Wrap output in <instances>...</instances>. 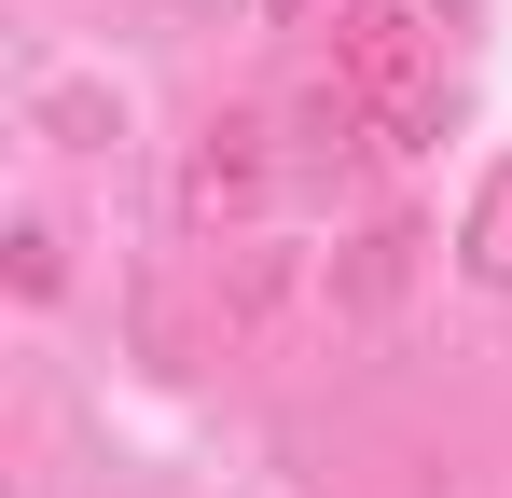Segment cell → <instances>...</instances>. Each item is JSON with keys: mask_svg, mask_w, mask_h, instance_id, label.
Masks as SVG:
<instances>
[{"mask_svg": "<svg viewBox=\"0 0 512 498\" xmlns=\"http://www.w3.org/2000/svg\"><path fill=\"white\" fill-rule=\"evenodd\" d=\"M277 291H291V263H277V249H236V277H222V319L250 332L263 305H277Z\"/></svg>", "mask_w": 512, "mask_h": 498, "instance_id": "cell-6", "label": "cell"}, {"mask_svg": "<svg viewBox=\"0 0 512 498\" xmlns=\"http://www.w3.org/2000/svg\"><path fill=\"white\" fill-rule=\"evenodd\" d=\"M333 83L374 111L388 153H429V139H443V70H429V42H416L402 0H346L333 14Z\"/></svg>", "mask_w": 512, "mask_h": 498, "instance_id": "cell-1", "label": "cell"}, {"mask_svg": "<svg viewBox=\"0 0 512 498\" xmlns=\"http://www.w3.org/2000/svg\"><path fill=\"white\" fill-rule=\"evenodd\" d=\"M277 14H319V0H277Z\"/></svg>", "mask_w": 512, "mask_h": 498, "instance_id": "cell-8", "label": "cell"}, {"mask_svg": "<svg viewBox=\"0 0 512 498\" xmlns=\"http://www.w3.org/2000/svg\"><path fill=\"white\" fill-rule=\"evenodd\" d=\"M416 222H374V236H360V249H346V263H333V305H346V319H388V305H402V291H416Z\"/></svg>", "mask_w": 512, "mask_h": 498, "instance_id": "cell-3", "label": "cell"}, {"mask_svg": "<svg viewBox=\"0 0 512 498\" xmlns=\"http://www.w3.org/2000/svg\"><path fill=\"white\" fill-rule=\"evenodd\" d=\"M457 263H471L485 291H512V153L485 166V194H471V222H457Z\"/></svg>", "mask_w": 512, "mask_h": 498, "instance_id": "cell-4", "label": "cell"}, {"mask_svg": "<svg viewBox=\"0 0 512 498\" xmlns=\"http://www.w3.org/2000/svg\"><path fill=\"white\" fill-rule=\"evenodd\" d=\"M42 139H56V153H111V139H125V97H111V83H42Z\"/></svg>", "mask_w": 512, "mask_h": 498, "instance_id": "cell-5", "label": "cell"}, {"mask_svg": "<svg viewBox=\"0 0 512 498\" xmlns=\"http://www.w3.org/2000/svg\"><path fill=\"white\" fill-rule=\"evenodd\" d=\"M263 194H277V125L263 111H222V125H194V153H180V236H250Z\"/></svg>", "mask_w": 512, "mask_h": 498, "instance_id": "cell-2", "label": "cell"}, {"mask_svg": "<svg viewBox=\"0 0 512 498\" xmlns=\"http://www.w3.org/2000/svg\"><path fill=\"white\" fill-rule=\"evenodd\" d=\"M56 277H70L56 236H42V222H14V291H28V305H56Z\"/></svg>", "mask_w": 512, "mask_h": 498, "instance_id": "cell-7", "label": "cell"}]
</instances>
